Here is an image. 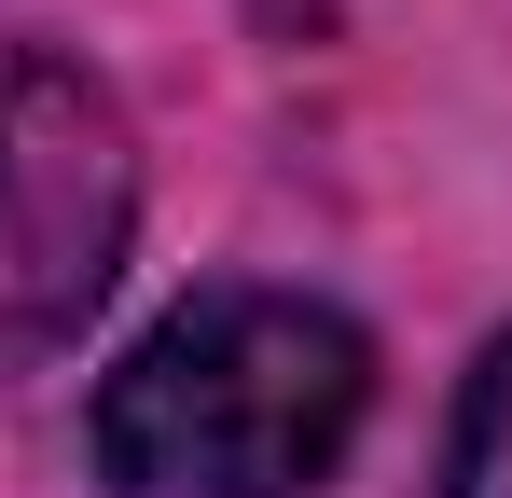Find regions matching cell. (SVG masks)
Masks as SVG:
<instances>
[{
    "instance_id": "obj_1",
    "label": "cell",
    "mask_w": 512,
    "mask_h": 498,
    "mask_svg": "<svg viewBox=\"0 0 512 498\" xmlns=\"http://www.w3.org/2000/svg\"><path fill=\"white\" fill-rule=\"evenodd\" d=\"M374 402V346L305 291H194L97 388L111 498H305Z\"/></svg>"
},
{
    "instance_id": "obj_2",
    "label": "cell",
    "mask_w": 512,
    "mask_h": 498,
    "mask_svg": "<svg viewBox=\"0 0 512 498\" xmlns=\"http://www.w3.org/2000/svg\"><path fill=\"white\" fill-rule=\"evenodd\" d=\"M125 222H139V153L111 83L56 56L0 70V360H42L84 332V305L125 263Z\"/></svg>"
},
{
    "instance_id": "obj_3",
    "label": "cell",
    "mask_w": 512,
    "mask_h": 498,
    "mask_svg": "<svg viewBox=\"0 0 512 498\" xmlns=\"http://www.w3.org/2000/svg\"><path fill=\"white\" fill-rule=\"evenodd\" d=\"M443 498H512V332L485 346L471 402H457V443H443Z\"/></svg>"
}]
</instances>
